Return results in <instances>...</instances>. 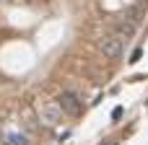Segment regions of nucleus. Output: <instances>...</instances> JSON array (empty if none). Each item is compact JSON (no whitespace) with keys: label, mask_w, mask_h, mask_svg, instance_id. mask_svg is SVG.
Masks as SVG:
<instances>
[{"label":"nucleus","mask_w":148,"mask_h":145,"mask_svg":"<svg viewBox=\"0 0 148 145\" xmlns=\"http://www.w3.org/2000/svg\"><path fill=\"white\" fill-rule=\"evenodd\" d=\"M60 114H62V109L55 104V106H47L44 109V125H55L57 119H60Z\"/></svg>","instance_id":"4"},{"label":"nucleus","mask_w":148,"mask_h":145,"mask_svg":"<svg viewBox=\"0 0 148 145\" xmlns=\"http://www.w3.org/2000/svg\"><path fill=\"white\" fill-rule=\"evenodd\" d=\"M99 49H101V54H104L107 60H117V57L122 54V39H120V36H107V39H101Z\"/></svg>","instance_id":"2"},{"label":"nucleus","mask_w":148,"mask_h":145,"mask_svg":"<svg viewBox=\"0 0 148 145\" xmlns=\"http://www.w3.org/2000/svg\"><path fill=\"white\" fill-rule=\"evenodd\" d=\"M133 31H135V23H133V21H127V23L122 21V23L114 29V36H120V39H127V36H133Z\"/></svg>","instance_id":"3"},{"label":"nucleus","mask_w":148,"mask_h":145,"mask_svg":"<svg viewBox=\"0 0 148 145\" xmlns=\"http://www.w3.org/2000/svg\"><path fill=\"white\" fill-rule=\"evenodd\" d=\"M140 57H143V49H135V52L130 54V60H127V62H138Z\"/></svg>","instance_id":"6"},{"label":"nucleus","mask_w":148,"mask_h":145,"mask_svg":"<svg viewBox=\"0 0 148 145\" xmlns=\"http://www.w3.org/2000/svg\"><path fill=\"white\" fill-rule=\"evenodd\" d=\"M5 143L8 145H31V140H29L23 132H8V135H5Z\"/></svg>","instance_id":"5"},{"label":"nucleus","mask_w":148,"mask_h":145,"mask_svg":"<svg viewBox=\"0 0 148 145\" xmlns=\"http://www.w3.org/2000/svg\"><path fill=\"white\" fill-rule=\"evenodd\" d=\"M120 117H122V106H117V109H112V119H114V122H117V119H120Z\"/></svg>","instance_id":"7"},{"label":"nucleus","mask_w":148,"mask_h":145,"mask_svg":"<svg viewBox=\"0 0 148 145\" xmlns=\"http://www.w3.org/2000/svg\"><path fill=\"white\" fill-rule=\"evenodd\" d=\"M57 106H60L65 114H70V117H78V114H81V109H83L81 99H78L75 93H70V91H65V93L57 99Z\"/></svg>","instance_id":"1"}]
</instances>
